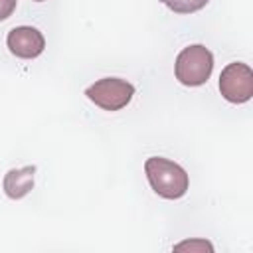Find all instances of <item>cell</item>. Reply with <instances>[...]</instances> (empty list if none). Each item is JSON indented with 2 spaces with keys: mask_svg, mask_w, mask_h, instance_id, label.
Returning <instances> with one entry per match:
<instances>
[{
  "mask_svg": "<svg viewBox=\"0 0 253 253\" xmlns=\"http://www.w3.org/2000/svg\"><path fill=\"white\" fill-rule=\"evenodd\" d=\"M14 10H16V0H0V22L10 18Z\"/></svg>",
  "mask_w": 253,
  "mask_h": 253,
  "instance_id": "cell-8",
  "label": "cell"
},
{
  "mask_svg": "<svg viewBox=\"0 0 253 253\" xmlns=\"http://www.w3.org/2000/svg\"><path fill=\"white\" fill-rule=\"evenodd\" d=\"M211 69H213V55H211V51H210L206 45H202V43L184 47V49L178 53L176 65H174L176 79H178L182 85H186V87L204 85V83L210 79Z\"/></svg>",
  "mask_w": 253,
  "mask_h": 253,
  "instance_id": "cell-2",
  "label": "cell"
},
{
  "mask_svg": "<svg viewBox=\"0 0 253 253\" xmlns=\"http://www.w3.org/2000/svg\"><path fill=\"white\" fill-rule=\"evenodd\" d=\"M6 43H8V49L16 57H22V59H34L45 47V40H43L42 32L32 26H18V28L10 30Z\"/></svg>",
  "mask_w": 253,
  "mask_h": 253,
  "instance_id": "cell-5",
  "label": "cell"
},
{
  "mask_svg": "<svg viewBox=\"0 0 253 253\" xmlns=\"http://www.w3.org/2000/svg\"><path fill=\"white\" fill-rule=\"evenodd\" d=\"M36 2H43V0H36Z\"/></svg>",
  "mask_w": 253,
  "mask_h": 253,
  "instance_id": "cell-10",
  "label": "cell"
},
{
  "mask_svg": "<svg viewBox=\"0 0 253 253\" xmlns=\"http://www.w3.org/2000/svg\"><path fill=\"white\" fill-rule=\"evenodd\" d=\"M34 172L36 166H24L18 170H10L4 176V192L12 200L24 198L34 188Z\"/></svg>",
  "mask_w": 253,
  "mask_h": 253,
  "instance_id": "cell-6",
  "label": "cell"
},
{
  "mask_svg": "<svg viewBox=\"0 0 253 253\" xmlns=\"http://www.w3.org/2000/svg\"><path fill=\"white\" fill-rule=\"evenodd\" d=\"M162 2L176 14H192L202 10L210 0H162Z\"/></svg>",
  "mask_w": 253,
  "mask_h": 253,
  "instance_id": "cell-7",
  "label": "cell"
},
{
  "mask_svg": "<svg viewBox=\"0 0 253 253\" xmlns=\"http://www.w3.org/2000/svg\"><path fill=\"white\" fill-rule=\"evenodd\" d=\"M184 247H190V249H208V251H211V245L210 243H206V241H186V243H180V245H176L174 249H184Z\"/></svg>",
  "mask_w": 253,
  "mask_h": 253,
  "instance_id": "cell-9",
  "label": "cell"
},
{
  "mask_svg": "<svg viewBox=\"0 0 253 253\" xmlns=\"http://www.w3.org/2000/svg\"><path fill=\"white\" fill-rule=\"evenodd\" d=\"M144 172L146 178L152 186V190L166 200H178L186 194L188 190V174L186 170L162 156H152L146 158L144 162Z\"/></svg>",
  "mask_w": 253,
  "mask_h": 253,
  "instance_id": "cell-1",
  "label": "cell"
},
{
  "mask_svg": "<svg viewBox=\"0 0 253 253\" xmlns=\"http://www.w3.org/2000/svg\"><path fill=\"white\" fill-rule=\"evenodd\" d=\"M219 91L229 103H245L253 97V71L247 63L233 61L221 69Z\"/></svg>",
  "mask_w": 253,
  "mask_h": 253,
  "instance_id": "cell-4",
  "label": "cell"
},
{
  "mask_svg": "<svg viewBox=\"0 0 253 253\" xmlns=\"http://www.w3.org/2000/svg\"><path fill=\"white\" fill-rule=\"evenodd\" d=\"M87 99L93 101L97 107L105 111H121L126 107L134 95V87L119 77H105L95 81L93 85L87 87L85 91Z\"/></svg>",
  "mask_w": 253,
  "mask_h": 253,
  "instance_id": "cell-3",
  "label": "cell"
}]
</instances>
